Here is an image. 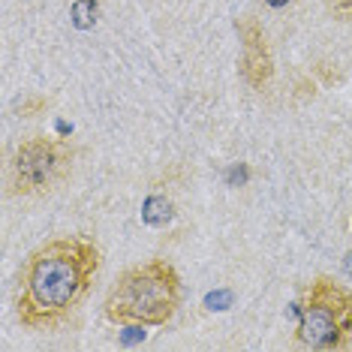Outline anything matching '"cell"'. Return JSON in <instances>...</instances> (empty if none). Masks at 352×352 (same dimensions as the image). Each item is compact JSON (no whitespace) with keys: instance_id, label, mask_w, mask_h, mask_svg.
I'll use <instances>...</instances> for the list:
<instances>
[{"instance_id":"9c48e42d","label":"cell","mask_w":352,"mask_h":352,"mask_svg":"<svg viewBox=\"0 0 352 352\" xmlns=\"http://www.w3.org/2000/svg\"><path fill=\"white\" fill-rule=\"evenodd\" d=\"M43 109H49V100L45 97H30V100H21L19 102V111L25 118H34V115H39Z\"/></svg>"},{"instance_id":"8fae6325","label":"cell","mask_w":352,"mask_h":352,"mask_svg":"<svg viewBox=\"0 0 352 352\" xmlns=\"http://www.w3.org/2000/svg\"><path fill=\"white\" fill-rule=\"evenodd\" d=\"M244 184L247 181V166H241V172H238V169H229V184Z\"/></svg>"},{"instance_id":"7a4b0ae2","label":"cell","mask_w":352,"mask_h":352,"mask_svg":"<svg viewBox=\"0 0 352 352\" xmlns=\"http://www.w3.org/2000/svg\"><path fill=\"white\" fill-rule=\"evenodd\" d=\"M181 307V274L169 259H148L124 268L102 301L115 325H169Z\"/></svg>"},{"instance_id":"30bf717a","label":"cell","mask_w":352,"mask_h":352,"mask_svg":"<svg viewBox=\"0 0 352 352\" xmlns=\"http://www.w3.org/2000/svg\"><path fill=\"white\" fill-rule=\"evenodd\" d=\"M232 298H235V295H232L229 289L214 292V295H208V298H205V307H208V310H226L229 304H232Z\"/></svg>"},{"instance_id":"ba28073f","label":"cell","mask_w":352,"mask_h":352,"mask_svg":"<svg viewBox=\"0 0 352 352\" xmlns=\"http://www.w3.org/2000/svg\"><path fill=\"white\" fill-rule=\"evenodd\" d=\"M325 10L338 21H349L352 19V0H325Z\"/></svg>"},{"instance_id":"5b68a950","label":"cell","mask_w":352,"mask_h":352,"mask_svg":"<svg viewBox=\"0 0 352 352\" xmlns=\"http://www.w3.org/2000/svg\"><path fill=\"white\" fill-rule=\"evenodd\" d=\"M235 30H238V39H241L238 76H241V82L247 87L262 91L271 82V76H274V58H271L265 28L253 15H241V19H235Z\"/></svg>"},{"instance_id":"8992f818","label":"cell","mask_w":352,"mask_h":352,"mask_svg":"<svg viewBox=\"0 0 352 352\" xmlns=\"http://www.w3.org/2000/svg\"><path fill=\"white\" fill-rule=\"evenodd\" d=\"M172 217H175V205L166 196H148L145 205H142V220L148 226H166Z\"/></svg>"},{"instance_id":"6da1fadb","label":"cell","mask_w":352,"mask_h":352,"mask_svg":"<svg viewBox=\"0 0 352 352\" xmlns=\"http://www.w3.org/2000/svg\"><path fill=\"white\" fill-rule=\"evenodd\" d=\"M102 253L87 235H60L30 250L19 271L15 316L21 325L49 331L91 292Z\"/></svg>"},{"instance_id":"277c9868","label":"cell","mask_w":352,"mask_h":352,"mask_svg":"<svg viewBox=\"0 0 352 352\" xmlns=\"http://www.w3.org/2000/svg\"><path fill=\"white\" fill-rule=\"evenodd\" d=\"M76 148L54 135H28L12 148L6 160V193L10 196H45L69 178Z\"/></svg>"},{"instance_id":"7c38bea8","label":"cell","mask_w":352,"mask_h":352,"mask_svg":"<svg viewBox=\"0 0 352 352\" xmlns=\"http://www.w3.org/2000/svg\"><path fill=\"white\" fill-rule=\"evenodd\" d=\"M265 3L271 6V10H283L286 3H292V0H265Z\"/></svg>"},{"instance_id":"52a82bcc","label":"cell","mask_w":352,"mask_h":352,"mask_svg":"<svg viewBox=\"0 0 352 352\" xmlns=\"http://www.w3.org/2000/svg\"><path fill=\"white\" fill-rule=\"evenodd\" d=\"M69 15H73V25L78 30H91L100 19V0H76Z\"/></svg>"},{"instance_id":"3957f363","label":"cell","mask_w":352,"mask_h":352,"mask_svg":"<svg viewBox=\"0 0 352 352\" xmlns=\"http://www.w3.org/2000/svg\"><path fill=\"white\" fill-rule=\"evenodd\" d=\"M295 322L292 340L295 346L334 352L349 349L352 343V286L340 280L319 274L301 292V301L295 304Z\"/></svg>"}]
</instances>
